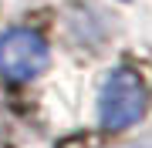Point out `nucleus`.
Instances as JSON below:
<instances>
[{
    "label": "nucleus",
    "mask_w": 152,
    "mask_h": 148,
    "mask_svg": "<svg viewBox=\"0 0 152 148\" xmlns=\"http://www.w3.org/2000/svg\"><path fill=\"white\" fill-rule=\"evenodd\" d=\"M51 61V47L37 30L27 27H10L0 34V74L14 84L34 81L37 74H44Z\"/></svg>",
    "instance_id": "2"
},
{
    "label": "nucleus",
    "mask_w": 152,
    "mask_h": 148,
    "mask_svg": "<svg viewBox=\"0 0 152 148\" xmlns=\"http://www.w3.org/2000/svg\"><path fill=\"white\" fill-rule=\"evenodd\" d=\"M145 84L132 67H112L98 91V125L105 131H122V128L139 125L145 115Z\"/></svg>",
    "instance_id": "1"
},
{
    "label": "nucleus",
    "mask_w": 152,
    "mask_h": 148,
    "mask_svg": "<svg viewBox=\"0 0 152 148\" xmlns=\"http://www.w3.org/2000/svg\"><path fill=\"white\" fill-rule=\"evenodd\" d=\"M118 148H152V142H139V145H118Z\"/></svg>",
    "instance_id": "3"
}]
</instances>
